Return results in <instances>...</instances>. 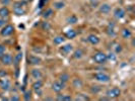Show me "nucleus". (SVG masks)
<instances>
[{"label":"nucleus","mask_w":135,"mask_h":101,"mask_svg":"<svg viewBox=\"0 0 135 101\" xmlns=\"http://www.w3.org/2000/svg\"><path fill=\"white\" fill-rule=\"evenodd\" d=\"M26 1H16L13 3V12L16 15H25L27 13V9H26Z\"/></svg>","instance_id":"1"},{"label":"nucleus","mask_w":135,"mask_h":101,"mask_svg":"<svg viewBox=\"0 0 135 101\" xmlns=\"http://www.w3.org/2000/svg\"><path fill=\"white\" fill-rule=\"evenodd\" d=\"M93 60L95 61L97 64H105L108 61V57L103 52H98L93 56Z\"/></svg>","instance_id":"2"},{"label":"nucleus","mask_w":135,"mask_h":101,"mask_svg":"<svg viewBox=\"0 0 135 101\" xmlns=\"http://www.w3.org/2000/svg\"><path fill=\"white\" fill-rule=\"evenodd\" d=\"M120 95H121V90L118 87L111 88L106 93V96H108L110 99H116V98L120 97Z\"/></svg>","instance_id":"3"},{"label":"nucleus","mask_w":135,"mask_h":101,"mask_svg":"<svg viewBox=\"0 0 135 101\" xmlns=\"http://www.w3.org/2000/svg\"><path fill=\"white\" fill-rule=\"evenodd\" d=\"M0 61L4 66H10L13 63V58L10 54H4L0 57Z\"/></svg>","instance_id":"4"},{"label":"nucleus","mask_w":135,"mask_h":101,"mask_svg":"<svg viewBox=\"0 0 135 101\" xmlns=\"http://www.w3.org/2000/svg\"><path fill=\"white\" fill-rule=\"evenodd\" d=\"M13 33H14V27L11 24H6L5 26H3V28L0 31L1 35H3V36H9V35H11Z\"/></svg>","instance_id":"5"},{"label":"nucleus","mask_w":135,"mask_h":101,"mask_svg":"<svg viewBox=\"0 0 135 101\" xmlns=\"http://www.w3.org/2000/svg\"><path fill=\"white\" fill-rule=\"evenodd\" d=\"M95 79L99 82H103V83H107L111 80L110 76L108 74H105V73H97V74L94 75Z\"/></svg>","instance_id":"6"},{"label":"nucleus","mask_w":135,"mask_h":101,"mask_svg":"<svg viewBox=\"0 0 135 101\" xmlns=\"http://www.w3.org/2000/svg\"><path fill=\"white\" fill-rule=\"evenodd\" d=\"M64 88H65V83H63V82L60 80L56 81V82H54V83L52 84V90H53L54 92H57V93L61 92Z\"/></svg>","instance_id":"7"},{"label":"nucleus","mask_w":135,"mask_h":101,"mask_svg":"<svg viewBox=\"0 0 135 101\" xmlns=\"http://www.w3.org/2000/svg\"><path fill=\"white\" fill-rule=\"evenodd\" d=\"M60 53L64 56H67L68 54H70L72 51H73V46L72 45H65L63 47H60Z\"/></svg>","instance_id":"8"},{"label":"nucleus","mask_w":135,"mask_h":101,"mask_svg":"<svg viewBox=\"0 0 135 101\" xmlns=\"http://www.w3.org/2000/svg\"><path fill=\"white\" fill-rule=\"evenodd\" d=\"M27 62L30 65H40L42 63V59L36 56H28L27 57Z\"/></svg>","instance_id":"9"},{"label":"nucleus","mask_w":135,"mask_h":101,"mask_svg":"<svg viewBox=\"0 0 135 101\" xmlns=\"http://www.w3.org/2000/svg\"><path fill=\"white\" fill-rule=\"evenodd\" d=\"M125 10L123 9V8H120V7H118V8H116L115 11H114V15H115V17L117 19H121L123 18L124 16H125Z\"/></svg>","instance_id":"10"},{"label":"nucleus","mask_w":135,"mask_h":101,"mask_svg":"<svg viewBox=\"0 0 135 101\" xmlns=\"http://www.w3.org/2000/svg\"><path fill=\"white\" fill-rule=\"evenodd\" d=\"M9 14H10V11L6 6H3L0 8V18H3V19L8 18Z\"/></svg>","instance_id":"11"},{"label":"nucleus","mask_w":135,"mask_h":101,"mask_svg":"<svg viewBox=\"0 0 135 101\" xmlns=\"http://www.w3.org/2000/svg\"><path fill=\"white\" fill-rule=\"evenodd\" d=\"M88 41L89 44L95 46V45H98V44L100 42V39H99V36L95 35V34H89L88 36Z\"/></svg>","instance_id":"12"},{"label":"nucleus","mask_w":135,"mask_h":101,"mask_svg":"<svg viewBox=\"0 0 135 101\" xmlns=\"http://www.w3.org/2000/svg\"><path fill=\"white\" fill-rule=\"evenodd\" d=\"M111 11V6L109 5L108 3H104L100 6V12L103 14H108Z\"/></svg>","instance_id":"13"},{"label":"nucleus","mask_w":135,"mask_h":101,"mask_svg":"<svg viewBox=\"0 0 135 101\" xmlns=\"http://www.w3.org/2000/svg\"><path fill=\"white\" fill-rule=\"evenodd\" d=\"M121 34H122V38H123V39H130L131 35H132L131 30L128 29V28H123L121 31Z\"/></svg>","instance_id":"14"},{"label":"nucleus","mask_w":135,"mask_h":101,"mask_svg":"<svg viewBox=\"0 0 135 101\" xmlns=\"http://www.w3.org/2000/svg\"><path fill=\"white\" fill-rule=\"evenodd\" d=\"M76 35H77V34H76V31H75L74 29H68L67 31L65 33V36H66L67 39H69V40L74 39Z\"/></svg>","instance_id":"15"},{"label":"nucleus","mask_w":135,"mask_h":101,"mask_svg":"<svg viewBox=\"0 0 135 101\" xmlns=\"http://www.w3.org/2000/svg\"><path fill=\"white\" fill-rule=\"evenodd\" d=\"M32 76L33 78H35L36 80H39L42 77V72H41L39 69H33L32 70Z\"/></svg>","instance_id":"16"},{"label":"nucleus","mask_w":135,"mask_h":101,"mask_svg":"<svg viewBox=\"0 0 135 101\" xmlns=\"http://www.w3.org/2000/svg\"><path fill=\"white\" fill-rule=\"evenodd\" d=\"M0 87L2 88V90H9V88H10V83H9V81L7 80H2L0 81Z\"/></svg>","instance_id":"17"},{"label":"nucleus","mask_w":135,"mask_h":101,"mask_svg":"<svg viewBox=\"0 0 135 101\" xmlns=\"http://www.w3.org/2000/svg\"><path fill=\"white\" fill-rule=\"evenodd\" d=\"M72 85H73L74 88H81L83 86V82H82V80L79 79V78H75V79H73Z\"/></svg>","instance_id":"18"},{"label":"nucleus","mask_w":135,"mask_h":101,"mask_svg":"<svg viewBox=\"0 0 135 101\" xmlns=\"http://www.w3.org/2000/svg\"><path fill=\"white\" fill-rule=\"evenodd\" d=\"M32 87H33V89L34 90H38V89H42V87H43V82L39 79V80H37L36 82H34L33 83V85H32Z\"/></svg>","instance_id":"19"},{"label":"nucleus","mask_w":135,"mask_h":101,"mask_svg":"<svg viewBox=\"0 0 135 101\" xmlns=\"http://www.w3.org/2000/svg\"><path fill=\"white\" fill-rule=\"evenodd\" d=\"M70 79V76L67 74V73H62V74L59 76V80L62 81L63 83H67Z\"/></svg>","instance_id":"20"},{"label":"nucleus","mask_w":135,"mask_h":101,"mask_svg":"<svg viewBox=\"0 0 135 101\" xmlns=\"http://www.w3.org/2000/svg\"><path fill=\"white\" fill-rule=\"evenodd\" d=\"M74 100H76V101H86V100H89V97L86 96V95H84V94H77V96L75 97Z\"/></svg>","instance_id":"21"},{"label":"nucleus","mask_w":135,"mask_h":101,"mask_svg":"<svg viewBox=\"0 0 135 101\" xmlns=\"http://www.w3.org/2000/svg\"><path fill=\"white\" fill-rule=\"evenodd\" d=\"M54 14V11H53V9H51V8H48L47 10L43 13V17L44 18H49V17H51L52 15Z\"/></svg>","instance_id":"22"},{"label":"nucleus","mask_w":135,"mask_h":101,"mask_svg":"<svg viewBox=\"0 0 135 101\" xmlns=\"http://www.w3.org/2000/svg\"><path fill=\"white\" fill-rule=\"evenodd\" d=\"M64 40H65L64 36H62V35H58V36H56V38L54 39L53 42H54L55 45H61V44H62Z\"/></svg>","instance_id":"23"},{"label":"nucleus","mask_w":135,"mask_h":101,"mask_svg":"<svg viewBox=\"0 0 135 101\" xmlns=\"http://www.w3.org/2000/svg\"><path fill=\"white\" fill-rule=\"evenodd\" d=\"M64 6H65V3L63 1H58V2H55L54 3V7L56 9H62Z\"/></svg>","instance_id":"24"},{"label":"nucleus","mask_w":135,"mask_h":101,"mask_svg":"<svg viewBox=\"0 0 135 101\" xmlns=\"http://www.w3.org/2000/svg\"><path fill=\"white\" fill-rule=\"evenodd\" d=\"M23 99L25 100H31L32 99V91L27 90L23 93Z\"/></svg>","instance_id":"25"},{"label":"nucleus","mask_w":135,"mask_h":101,"mask_svg":"<svg viewBox=\"0 0 135 101\" xmlns=\"http://www.w3.org/2000/svg\"><path fill=\"white\" fill-rule=\"evenodd\" d=\"M67 22L68 23H70V24L76 23V22H77V17H76L75 15H71L70 17H68L67 18Z\"/></svg>","instance_id":"26"},{"label":"nucleus","mask_w":135,"mask_h":101,"mask_svg":"<svg viewBox=\"0 0 135 101\" xmlns=\"http://www.w3.org/2000/svg\"><path fill=\"white\" fill-rule=\"evenodd\" d=\"M21 58H22V54L21 53H20V54L16 55V57L15 58H13V63L15 64V65H18L20 64V60H21Z\"/></svg>","instance_id":"27"},{"label":"nucleus","mask_w":135,"mask_h":101,"mask_svg":"<svg viewBox=\"0 0 135 101\" xmlns=\"http://www.w3.org/2000/svg\"><path fill=\"white\" fill-rule=\"evenodd\" d=\"M82 56H83V52H82V50H80V49L74 52V58L75 59H80Z\"/></svg>","instance_id":"28"},{"label":"nucleus","mask_w":135,"mask_h":101,"mask_svg":"<svg viewBox=\"0 0 135 101\" xmlns=\"http://www.w3.org/2000/svg\"><path fill=\"white\" fill-rule=\"evenodd\" d=\"M42 28H43L44 30H49V29L51 28V25H50V23H49V22L45 21V22H43V23H42Z\"/></svg>","instance_id":"29"},{"label":"nucleus","mask_w":135,"mask_h":101,"mask_svg":"<svg viewBox=\"0 0 135 101\" xmlns=\"http://www.w3.org/2000/svg\"><path fill=\"white\" fill-rule=\"evenodd\" d=\"M100 90H101L100 86H93V88H91V92L93 93H98Z\"/></svg>","instance_id":"30"},{"label":"nucleus","mask_w":135,"mask_h":101,"mask_svg":"<svg viewBox=\"0 0 135 101\" xmlns=\"http://www.w3.org/2000/svg\"><path fill=\"white\" fill-rule=\"evenodd\" d=\"M5 50H6V47L5 46H3V45H0V57L2 56V55L5 53Z\"/></svg>","instance_id":"31"},{"label":"nucleus","mask_w":135,"mask_h":101,"mask_svg":"<svg viewBox=\"0 0 135 101\" xmlns=\"http://www.w3.org/2000/svg\"><path fill=\"white\" fill-rule=\"evenodd\" d=\"M72 100V97L70 95H64L63 96V101H70Z\"/></svg>","instance_id":"32"},{"label":"nucleus","mask_w":135,"mask_h":101,"mask_svg":"<svg viewBox=\"0 0 135 101\" xmlns=\"http://www.w3.org/2000/svg\"><path fill=\"white\" fill-rule=\"evenodd\" d=\"M99 2H100V0H90V4H91V5H93L94 7L98 6Z\"/></svg>","instance_id":"33"},{"label":"nucleus","mask_w":135,"mask_h":101,"mask_svg":"<svg viewBox=\"0 0 135 101\" xmlns=\"http://www.w3.org/2000/svg\"><path fill=\"white\" fill-rule=\"evenodd\" d=\"M10 1H11V0H0V2H1L3 5H5V6L10 3Z\"/></svg>","instance_id":"34"},{"label":"nucleus","mask_w":135,"mask_h":101,"mask_svg":"<svg viewBox=\"0 0 135 101\" xmlns=\"http://www.w3.org/2000/svg\"><path fill=\"white\" fill-rule=\"evenodd\" d=\"M107 57H108V60H113V61L116 60V57H115V55L114 54H110V56L107 55Z\"/></svg>","instance_id":"35"},{"label":"nucleus","mask_w":135,"mask_h":101,"mask_svg":"<svg viewBox=\"0 0 135 101\" xmlns=\"http://www.w3.org/2000/svg\"><path fill=\"white\" fill-rule=\"evenodd\" d=\"M63 96H64V94H58L57 95V97H56V100L63 101Z\"/></svg>","instance_id":"36"},{"label":"nucleus","mask_w":135,"mask_h":101,"mask_svg":"<svg viewBox=\"0 0 135 101\" xmlns=\"http://www.w3.org/2000/svg\"><path fill=\"white\" fill-rule=\"evenodd\" d=\"M46 2H47V0H41L40 4H39V7H40V8H42V7L46 4Z\"/></svg>","instance_id":"37"},{"label":"nucleus","mask_w":135,"mask_h":101,"mask_svg":"<svg viewBox=\"0 0 135 101\" xmlns=\"http://www.w3.org/2000/svg\"><path fill=\"white\" fill-rule=\"evenodd\" d=\"M9 100H12V101H18V100H20V97H18V96H12L11 98H9Z\"/></svg>","instance_id":"38"},{"label":"nucleus","mask_w":135,"mask_h":101,"mask_svg":"<svg viewBox=\"0 0 135 101\" xmlns=\"http://www.w3.org/2000/svg\"><path fill=\"white\" fill-rule=\"evenodd\" d=\"M4 25H5V19L0 18V27L4 26Z\"/></svg>","instance_id":"39"},{"label":"nucleus","mask_w":135,"mask_h":101,"mask_svg":"<svg viewBox=\"0 0 135 101\" xmlns=\"http://www.w3.org/2000/svg\"><path fill=\"white\" fill-rule=\"evenodd\" d=\"M116 53H119V52H121L122 51V47L121 46H120V45H117V46H116Z\"/></svg>","instance_id":"40"},{"label":"nucleus","mask_w":135,"mask_h":101,"mask_svg":"<svg viewBox=\"0 0 135 101\" xmlns=\"http://www.w3.org/2000/svg\"><path fill=\"white\" fill-rule=\"evenodd\" d=\"M27 1H32V0H27Z\"/></svg>","instance_id":"41"}]
</instances>
